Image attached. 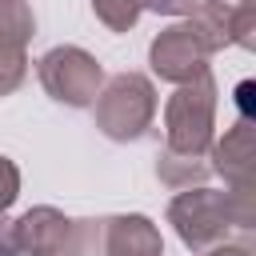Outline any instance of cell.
<instances>
[{
	"label": "cell",
	"instance_id": "obj_16",
	"mask_svg": "<svg viewBox=\"0 0 256 256\" xmlns=\"http://www.w3.org/2000/svg\"><path fill=\"white\" fill-rule=\"evenodd\" d=\"M0 256H20V236H16V220L0 212Z\"/></svg>",
	"mask_w": 256,
	"mask_h": 256
},
{
	"label": "cell",
	"instance_id": "obj_9",
	"mask_svg": "<svg viewBox=\"0 0 256 256\" xmlns=\"http://www.w3.org/2000/svg\"><path fill=\"white\" fill-rule=\"evenodd\" d=\"M192 16H200L220 44H240L248 52L256 48V0H200Z\"/></svg>",
	"mask_w": 256,
	"mask_h": 256
},
{
	"label": "cell",
	"instance_id": "obj_5",
	"mask_svg": "<svg viewBox=\"0 0 256 256\" xmlns=\"http://www.w3.org/2000/svg\"><path fill=\"white\" fill-rule=\"evenodd\" d=\"M76 256H164V236L140 212L76 220Z\"/></svg>",
	"mask_w": 256,
	"mask_h": 256
},
{
	"label": "cell",
	"instance_id": "obj_7",
	"mask_svg": "<svg viewBox=\"0 0 256 256\" xmlns=\"http://www.w3.org/2000/svg\"><path fill=\"white\" fill-rule=\"evenodd\" d=\"M20 256H76V220L52 204H36L16 220Z\"/></svg>",
	"mask_w": 256,
	"mask_h": 256
},
{
	"label": "cell",
	"instance_id": "obj_15",
	"mask_svg": "<svg viewBox=\"0 0 256 256\" xmlns=\"http://www.w3.org/2000/svg\"><path fill=\"white\" fill-rule=\"evenodd\" d=\"M144 4V12H160V16H192L196 8H200V0H140Z\"/></svg>",
	"mask_w": 256,
	"mask_h": 256
},
{
	"label": "cell",
	"instance_id": "obj_2",
	"mask_svg": "<svg viewBox=\"0 0 256 256\" xmlns=\"http://www.w3.org/2000/svg\"><path fill=\"white\" fill-rule=\"evenodd\" d=\"M216 140V80L212 72L176 84L164 104V152L204 160Z\"/></svg>",
	"mask_w": 256,
	"mask_h": 256
},
{
	"label": "cell",
	"instance_id": "obj_3",
	"mask_svg": "<svg viewBox=\"0 0 256 256\" xmlns=\"http://www.w3.org/2000/svg\"><path fill=\"white\" fill-rule=\"evenodd\" d=\"M92 112H96V128L108 140L116 144L140 140L156 120V88L144 72H116L100 84Z\"/></svg>",
	"mask_w": 256,
	"mask_h": 256
},
{
	"label": "cell",
	"instance_id": "obj_11",
	"mask_svg": "<svg viewBox=\"0 0 256 256\" xmlns=\"http://www.w3.org/2000/svg\"><path fill=\"white\" fill-rule=\"evenodd\" d=\"M92 12L108 32H132L136 20L144 16V4L140 0H92Z\"/></svg>",
	"mask_w": 256,
	"mask_h": 256
},
{
	"label": "cell",
	"instance_id": "obj_17",
	"mask_svg": "<svg viewBox=\"0 0 256 256\" xmlns=\"http://www.w3.org/2000/svg\"><path fill=\"white\" fill-rule=\"evenodd\" d=\"M204 256H252V248L248 244H220V248H212Z\"/></svg>",
	"mask_w": 256,
	"mask_h": 256
},
{
	"label": "cell",
	"instance_id": "obj_4",
	"mask_svg": "<svg viewBox=\"0 0 256 256\" xmlns=\"http://www.w3.org/2000/svg\"><path fill=\"white\" fill-rule=\"evenodd\" d=\"M220 36L200 20V16H188L172 28H164L152 44H148V64L160 80L168 84H188L192 76L208 72V60L220 52Z\"/></svg>",
	"mask_w": 256,
	"mask_h": 256
},
{
	"label": "cell",
	"instance_id": "obj_10",
	"mask_svg": "<svg viewBox=\"0 0 256 256\" xmlns=\"http://www.w3.org/2000/svg\"><path fill=\"white\" fill-rule=\"evenodd\" d=\"M32 32H36L32 4H28V0H0V40L24 44V48H28Z\"/></svg>",
	"mask_w": 256,
	"mask_h": 256
},
{
	"label": "cell",
	"instance_id": "obj_6",
	"mask_svg": "<svg viewBox=\"0 0 256 256\" xmlns=\"http://www.w3.org/2000/svg\"><path fill=\"white\" fill-rule=\"evenodd\" d=\"M36 76L44 84V92L68 108H92L100 84H104V68L92 52L76 48V44H56L36 60Z\"/></svg>",
	"mask_w": 256,
	"mask_h": 256
},
{
	"label": "cell",
	"instance_id": "obj_1",
	"mask_svg": "<svg viewBox=\"0 0 256 256\" xmlns=\"http://www.w3.org/2000/svg\"><path fill=\"white\" fill-rule=\"evenodd\" d=\"M168 224L176 228L180 244L192 252H212L220 244H228L232 228H252L256 224V200L252 188H180L168 204Z\"/></svg>",
	"mask_w": 256,
	"mask_h": 256
},
{
	"label": "cell",
	"instance_id": "obj_12",
	"mask_svg": "<svg viewBox=\"0 0 256 256\" xmlns=\"http://www.w3.org/2000/svg\"><path fill=\"white\" fill-rule=\"evenodd\" d=\"M156 172H160V180L172 184V188H192V180H200V176L208 172V164L196 160V156H172V152H160Z\"/></svg>",
	"mask_w": 256,
	"mask_h": 256
},
{
	"label": "cell",
	"instance_id": "obj_18",
	"mask_svg": "<svg viewBox=\"0 0 256 256\" xmlns=\"http://www.w3.org/2000/svg\"><path fill=\"white\" fill-rule=\"evenodd\" d=\"M236 96H240V108H244V120H248V112H252V100H248V96H252V84L244 80V84L236 88Z\"/></svg>",
	"mask_w": 256,
	"mask_h": 256
},
{
	"label": "cell",
	"instance_id": "obj_13",
	"mask_svg": "<svg viewBox=\"0 0 256 256\" xmlns=\"http://www.w3.org/2000/svg\"><path fill=\"white\" fill-rule=\"evenodd\" d=\"M28 76V52L24 44H8L0 40V96H12Z\"/></svg>",
	"mask_w": 256,
	"mask_h": 256
},
{
	"label": "cell",
	"instance_id": "obj_8",
	"mask_svg": "<svg viewBox=\"0 0 256 256\" xmlns=\"http://www.w3.org/2000/svg\"><path fill=\"white\" fill-rule=\"evenodd\" d=\"M208 156H212L208 168L220 172L228 188H252V168H256V128H252V120L240 116L220 140H212Z\"/></svg>",
	"mask_w": 256,
	"mask_h": 256
},
{
	"label": "cell",
	"instance_id": "obj_14",
	"mask_svg": "<svg viewBox=\"0 0 256 256\" xmlns=\"http://www.w3.org/2000/svg\"><path fill=\"white\" fill-rule=\"evenodd\" d=\"M16 196H20V168H16V160L0 156V212H8L16 204Z\"/></svg>",
	"mask_w": 256,
	"mask_h": 256
}]
</instances>
